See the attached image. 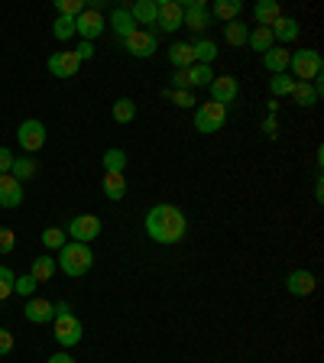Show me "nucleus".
I'll return each mask as SVG.
<instances>
[{
  "label": "nucleus",
  "mask_w": 324,
  "mask_h": 363,
  "mask_svg": "<svg viewBox=\"0 0 324 363\" xmlns=\"http://www.w3.org/2000/svg\"><path fill=\"white\" fill-rule=\"evenodd\" d=\"M23 311H26V321H33V325H46V321L55 318V305L46 299H30Z\"/></svg>",
  "instance_id": "nucleus-16"
},
{
  "label": "nucleus",
  "mask_w": 324,
  "mask_h": 363,
  "mask_svg": "<svg viewBox=\"0 0 324 363\" xmlns=\"http://www.w3.org/2000/svg\"><path fill=\"white\" fill-rule=\"evenodd\" d=\"M10 166H13V153L7 146H0V175H10Z\"/></svg>",
  "instance_id": "nucleus-42"
},
{
  "label": "nucleus",
  "mask_w": 324,
  "mask_h": 363,
  "mask_svg": "<svg viewBox=\"0 0 324 363\" xmlns=\"http://www.w3.org/2000/svg\"><path fill=\"white\" fill-rule=\"evenodd\" d=\"M178 4H182V10H185V20H182L185 30L204 33L211 26V13H208V7H204L201 0H178Z\"/></svg>",
  "instance_id": "nucleus-11"
},
{
  "label": "nucleus",
  "mask_w": 324,
  "mask_h": 363,
  "mask_svg": "<svg viewBox=\"0 0 324 363\" xmlns=\"http://www.w3.org/2000/svg\"><path fill=\"white\" fill-rule=\"evenodd\" d=\"M13 350V334L7 328H0V354H10Z\"/></svg>",
  "instance_id": "nucleus-43"
},
{
  "label": "nucleus",
  "mask_w": 324,
  "mask_h": 363,
  "mask_svg": "<svg viewBox=\"0 0 324 363\" xmlns=\"http://www.w3.org/2000/svg\"><path fill=\"white\" fill-rule=\"evenodd\" d=\"M55 266L65 272V276H85L94 266V253L88 243H78V240H69L62 250H59V260Z\"/></svg>",
  "instance_id": "nucleus-2"
},
{
  "label": "nucleus",
  "mask_w": 324,
  "mask_h": 363,
  "mask_svg": "<svg viewBox=\"0 0 324 363\" xmlns=\"http://www.w3.org/2000/svg\"><path fill=\"white\" fill-rule=\"evenodd\" d=\"M146 234L153 243H162V247H172V243H178V240L185 237L188 231V217L182 208H175V204H169V201H162V204H153L146 214Z\"/></svg>",
  "instance_id": "nucleus-1"
},
{
  "label": "nucleus",
  "mask_w": 324,
  "mask_h": 363,
  "mask_svg": "<svg viewBox=\"0 0 324 363\" xmlns=\"http://www.w3.org/2000/svg\"><path fill=\"white\" fill-rule=\"evenodd\" d=\"M262 130L272 137V133H276V117H266V120H262Z\"/></svg>",
  "instance_id": "nucleus-46"
},
{
  "label": "nucleus",
  "mask_w": 324,
  "mask_h": 363,
  "mask_svg": "<svg viewBox=\"0 0 324 363\" xmlns=\"http://www.w3.org/2000/svg\"><path fill=\"white\" fill-rule=\"evenodd\" d=\"M55 272H59V266H55V260L49 253L36 256V260H33V266H30V276L36 279V282H49Z\"/></svg>",
  "instance_id": "nucleus-23"
},
{
  "label": "nucleus",
  "mask_w": 324,
  "mask_h": 363,
  "mask_svg": "<svg viewBox=\"0 0 324 363\" xmlns=\"http://www.w3.org/2000/svg\"><path fill=\"white\" fill-rule=\"evenodd\" d=\"M65 243H69V237H65L62 227H46L42 231V247L46 250H62Z\"/></svg>",
  "instance_id": "nucleus-34"
},
{
  "label": "nucleus",
  "mask_w": 324,
  "mask_h": 363,
  "mask_svg": "<svg viewBox=\"0 0 324 363\" xmlns=\"http://www.w3.org/2000/svg\"><path fill=\"white\" fill-rule=\"evenodd\" d=\"M13 270H7V266H0V301L10 299L13 295Z\"/></svg>",
  "instance_id": "nucleus-39"
},
{
  "label": "nucleus",
  "mask_w": 324,
  "mask_h": 363,
  "mask_svg": "<svg viewBox=\"0 0 324 363\" xmlns=\"http://www.w3.org/2000/svg\"><path fill=\"white\" fill-rule=\"evenodd\" d=\"M85 7H88L85 0H55V10H59V16H71V20H75V16L81 13Z\"/></svg>",
  "instance_id": "nucleus-37"
},
{
  "label": "nucleus",
  "mask_w": 324,
  "mask_h": 363,
  "mask_svg": "<svg viewBox=\"0 0 324 363\" xmlns=\"http://www.w3.org/2000/svg\"><path fill=\"white\" fill-rule=\"evenodd\" d=\"M133 16V23L143 30V26H153L156 23V0H137L133 7H127Z\"/></svg>",
  "instance_id": "nucleus-21"
},
{
  "label": "nucleus",
  "mask_w": 324,
  "mask_h": 363,
  "mask_svg": "<svg viewBox=\"0 0 324 363\" xmlns=\"http://www.w3.org/2000/svg\"><path fill=\"white\" fill-rule=\"evenodd\" d=\"M286 289L292 295H299V299H308L318 289V279H315V272H308V270H292L286 279Z\"/></svg>",
  "instance_id": "nucleus-14"
},
{
  "label": "nucleus",
  "mask_w": 324,
  "mask_h": 363,
  "mask_svg": "<svg viewBox=\"0 0 324 363\" xmlns=\"http://www.w3.org/2000/svg\"><path fill=\"white\" fill-rule=\"evenodd\" d=\"M16 247V234L10 227H0V253H10Z\"/></svg>",
  "instance_id": "nucleus-40"
},
{
  "label": "nucleus",
  "mask_w": 324,
  "mask_h": 363,
  "mask_svg": "<svg viewBox=\"0 0 324 363\" xmlns=\"http://www.w3.org/2000/svg\"><path fill=\"white\" fill-rule=\"evenodd\" d=\"M211 78H214V71H211V65H198V62H195L192 69H185L188 91H192V88H201V85H211Z\"/></svg>",
  "instance_id": "nucleus-29"
},
{
  "label": "nucleus",
  "mask_w": 324,
  "mask_h": 363,
  "mask_svg": "<svg viewBox=\"0 0 324 363\" xmlns=\"http://www.w3.org/2000/svg\"><path fill=\"white\" fill-rule=\"evenodd\" d=\"M127 169V153L124 149H108L104 153V172H124Z\"/></svg>",
  "instance_id": "nucleus-35"
},
{
  "label": "nucleus",
  "mask_w": 324,
  "mask_h": 363,
  "mask_svg": "<svg viewBox=\"0 0 324 363\" xmlns=\"http://www.w3.org/2000/svg\"><path fill=\"white\" fill-rule=\"evenodd\" d=\"M172 100H175L178 108H195V98H192V91H166Z\"/></svg>",
  "instance_id": "nucleus-41"
},
{
  "label": "nucleus",
  "mask_w": 324,
  "mask_h": 363,
  "mask_svg": "<svg viewBox=\"0 0 324 363\" xmlns=\"http://www.w3.org/2000/svg\"><path fill=\"white\" fill-rule=\"evenodd\" d=\"M81 334H85L81 321L71 315V309L65 305V301H59V305H55V318H52V338L59 340V347L71 350L78 340H81Z\"/></svg>",
  "instance_id": "nucleus-3"
},
{
  "label": "nucleus",
  "mask_w": 324,
  "mask_h": 363,
  "mask_svg": "<svg viewBox=\"0 0 324 363\" xmlns=\"http://www.w3.org/2000/svg\"><path fill=\"white\" fill-rule=\"evenodd\" d=\"M100 227H104V224H100V217L78 214V217H71V221H69V227H65V237L78 240V243H91V240H98Z\"/></svg>",
  "instance_id": "nucleus-8"
},
{
  "label": "nucleus",
  "mask_w": 324,
  "mask_h": 363,
  "mask_svg": "<svg viewBox=\"0 0 324 363\" xmlns=\"http://www.w3.org/2000/svg\"><path fill=\"white\" fill-rule=\"evenodd\" d=\"M23 204V185L13 175H0V208H20Z\"/></svg>",
  "instance_id": "nucleus-15"
},
{
  "label": "nucleus",
  "mask_w": 324,
  "mask_h": 363,
  "mask_svg": "<svg viewBox=\"0 0 324 363\" xmlns=\"http://www.w3.org/2000/svg\"><path fill=\"white\" fill-rule=\"evenodd\" d=\"M292 88H295V78H289V75H272L270 78V91H272V98H289L292 94Z\"/></svg>",
  "instance_id": "nucleus-32"
},
{
  "label": "nucleus",
  "mask_w": 324,
  "mask_h": 363,
  "mask_svg": "<svg viewBox=\"0 0 324 363\" xmlns=\"http://www.w3.org/2000/svg\"><path fill=\"white\" fill-rule=\"evenodd\" d=\"M78 69H81V59L75 55V49H69V52H52L49 55V71H52L55 78H75Z\"/></svg>",
  "instance_id": "nucleus-13"
},
{
  "label": "nucleus",
  "mask_w": 324,
  "mask_h": 363,
  "mask_svg": "<svg viewBox=\"0 0 324 363\" xmlns=\"http://www.w3.org/2000/svg\"><path fill=\"white\" fill-rule=\"evenodd\" d=\"M104 195H108L110 201H124V195H127L124 172H104Z\"/></svg>",
  "instance_id": "nucleus-24"
},
{
  "label": "nucleus",
  "mask_w": 324,
  "mask_h": 363,
  "mask_svg": "<svg viewBox=\"0 0 324 363\" xmlns=\"http://www.w3.org/2000/svg\"><path fill=\"white\" fill-rule=\"evenodd\" d=\"M247 46L253 49V52H270V49L276 46V39H272V30H266V26H256V30L247 36Z\"/></svg>",
  "instance_id": "nucleus-26"
},
{
  "label": "nucleus",
  "mask_w": 324,
  "mask_h": 363,
  "mask_svg": "<svg viewBox=\"0 0 324 363\" xmlns=\"http://www.w3.org/2000/svg\"><path fill=\"white\" fill-rule=\"evenodd\" d=\"M289 69H292L295 81H315V78H321V69H324V59L321 52H315V49H299V52H292V59H289Z\"/></svg>",
  "instance_id": "nucleus-4"
},
{
  "label": "nucleus",
  "mask_w": 324,
  "mask_h": 363,
  "mask_svg": "<svg viewBox=\"0 0 324 363\" xmlns=\"http://www.w3.org/2000/svg\"><path fill=\"white\" fill-rule=\"evenodd\" d=\"M247 36H250V26L243 23V20H231V23H224L227 46H247Z\"/></svg>",
  "instance_id": "nucleus-27"
},
{
  "label": "nucleus",
  "mask_w": 324,
  "mask_h": 363,
  "mask_svg": "<svg viewBox=\"0 0 324 363\" xmlns=\"http://www.w3.org/2000/svg\"><path fill=\"white\" fill-rule=\"evenodd\" d=\"M10 175H13L16 182H20V185H23V182H30V178L36 175V163H33L30 156H20V159H16V156H13V166H10Z\"/></svg>",
  "instance_id": "nucleus-30"
},
{
  "label": "nucleus",
  "mask_w": 324,
  "mask_h": 363,
  "mask_svg": "<svg viewBox=\"0 0 324 363\" xmlns=\"http://www.w3.org/2000/svg\"><path fill=\"white\" fill-rule=\"evenodd\" d=\"M192 52L198 65H211L217 59V42L214 39H198V42H192Z\"/></svg>",
  "instance_id": "nucleus-28"
},
{
  "label": "nucleus",
  "mask_w": 324,
  "mask_h": 363,
  "mask_svg": "<svg viewBox=\"0 0 324 363\" xmlns=\"http://www.w3.org/2000/svg\"><path fill=\"white\" fill-rule=\"evenodd\" d=\"M211 100H214V104H233V100H237V94H240V81L233 75H214L211 78Z\"/></svg>",
  "instance_id": "nucleus-12"
},
{
  "label": "nucleus",
  "mask_w": 324,
  "mask_h": 363,
  "mask_svg": "<svg viewBox=\"0 0 324 363\" xmlns=\"http://www.w3.org/2000/svg\"><path fill=\"white\" fill-rule=\"evenodd\" d=\"M240 10H243V4H240V0H217L208 13L217 16V20H224V23H231V20H240Z\"/></svg>",
  "instance_id": "nucleus-25"
},
{
  "label": "nucleus",
  "mask_w": 324,
  "mask_h": 363,
  "mask_svg": "<svg viewBox=\"0 0 324 363\" xmlns=\"http://www.w3.org/2000/svg\"><path fill=\"white\" fill-rule=\"evenodd\" d=\"M253 16H256V23L270 30L279 16H282V7H279V0H260V4L253 7Z\"/></svg>",
  "instance_id": "nucleus-20"
},
{
  "label": "nucleus",
  "mask_w": 324,
  "mask_h": 363,
  "mask_svg": "<svg viewBox=\"0 0 324 363\" xmlns=\"http://www.w3.org/2000/svg\"><path fill=\"white\" fill-rule=\"evenodd\" d=\"M292 98H295V104H301V108H315L318 104V94H315V88H311L308 81H295Z\"/></svg>",
  "instance_id": "nucleus-31"
},
{
  "label": "nucleus",
  "mask_w": 324,
  "mask_h": 363,
  "mask_svg": "<svg viewBox=\"0 0 324 363\" xmlns=\"http://www.w3.org/2000/svg\"><path fill=\"white\" fill-rule=\"evenodd\" d=\"M16 143L23 153H39L46 146V124L42 120H23L20 130H16Z\"/></svg>",
  "instance_id": "nucleus-7"
},
{
  "label": "nucleus",
  "mask_w": 324,
  "mask_h": 363,
  "mask_svg": "<svg viewBox=\"0 0 324 363\" xmlns=\"http://www.w3.org/2000/svg\"><path fill=\"white\" fill-rule=\"evenodd\" d=\"M133 117H137V104H133L130 98L114 100V120H117V124H130Z\"/></svg>",
  "instance_id": "nucleus-33"
},
{
  "label": "nucleus",
  "mask_w": 324,
  "mask_h": 363,
  "mask_svg": "<svg viewBox=\"0 0 324 363\" xmlns=\"http://www.w3.org/2000/svg\"><path fill=\"white\" fill-rule=\"evenodd\" d=\"M224 120H227V108L224 104H214V100H204V104H198V110H195V130L204 133V137L221 130Z\"/></svg>",
  "instance_id": "nucleus-5"
},
{
  "label": "nucleus",
  "mask_w": 324,
  "mask_h": 363,
  "mask_svg": "<svg viewBox=\"0 0 324 363\" xmlns=\"http://www.w3.org/2000/svg\"><path fill=\"white\" fill-rule=\"evenodd\" d=\"M75 55H78V59H81V62H88V59H91V55H94V42H81V46L75 49Z\"/></svg>",
  "instance_id": "nucleus-44"
},
{
  "label": "nucleus",
  "mask_w": 324,
  "mask_h": 363,
  "mask_svg": "<svg viewBox=\"0 0 324 363\" xmlns=\"http://www.w3.org/2000/svg\"><path fill=\"white\" fill-rule=\"evenodd\" d=\"M108 26H110V30H114L120 39H127L133 30H137V23H133V16H130V10H127V7H114V10H110Z\"/></svg>",
  "instance_id": "nucleus-19"
},
{
  "label": "nucleus",
  "mask_w": 324,
  "mask_h": 363,
  "mask_svg": "<svg viewBox=\"0 0 324 363\" xmlns=\"http://www.w3.org/2000/svg\"><path fill=\"white\" fill-rule=\"evenodd\" d=\"M182 20H185V10L178 0H156V23L162 33L182 30Z\"/></svg>",
  "instance_id": "nucleus-9"
},
{
  "label": "nucleus",
  "mask_w": 324,
  "mask_h": 363,
  "mask_svg": "<svg viewBox=\"0 0 324 363\" xmlns=\"http://www.w3.org/2000/svg\"><path fill=\"white\" fill-rule=\"evenodd\" d=\"M169 62H172V69H192L195 65L192 42H172L169 46Z\"/></svg>",
  "instance_id": "nucleus-22"
},
{
  "label": "nucleus",
  "mask_w": 324,
  "mask_h": 363,
  "mask_svg": "<svg viewBox=\"0 0 324 363\" xmlns=\"http://www.w3.org/2000/svg\"><path fill=\"white\" fill-rule=\"evenodd\" d=\"M104 30H108V23L100 16V7H85L75 16V33L81 36V42H94Z\"/></svg>",
  "instance_id": "nucleus-6"
},
{
  "label": "nucleus",
  "mask_w": 324,
  "mask_h": 363,
  "mask_svg": "<svg viewBox=\"0 0 324 363\" xmlns=\"http://www.w3.org/2000/svg\"><path fill=\"white\" fill-rule=\"evenodd\" d=\"M289 59H292V52H289L286 46H272L270 52H262V65H266V71H272V75H286Z\"/></svg>",
  "instance_id": "nucleus-18"
},
{
  "label": "nucleus",
  "mask_w": 324,
  "mask_h": 363,
  "mask_svg": "<svg viewBox=\"0 0 324 363\" xmlns=\"http://www.w3.org/2000/svg\"><path fill=\"white\" fill-rule=\"evenodd\" d=\"M71 33H75V20H71V16H55L52 36L59 39V42H65V39H71Z\"/></svg>",
  "instance_id": "nucleus-36"
},
{
  "label": "nucleus",
  "mask_w": 324,
  "mask_h": 363,
  "mask_svg": "<svg viewBox=\"0 0 324 363\" xmlns=\"http://www.w3.org/2000/svg\"><path fill=\"white\" fill-rule=\"evenodd\" d=\"M156 46H159L156 33H153V30H139V26L124 39V49H127L130 55H137V59H149V55L156 52Z\"/></svg>",
  "instance_id": "nucleus-10"
},
{
  "label": "nucleus",
  "mask_w": 324,
  "mask_h": 363,
  "mask_svg": "<svg viewBox=\"0 0 324 363\" xmlns=\"http://www.w3.org/2000/svg\"><path fill=\"white\" fill-rule=\"evenodd\" d=\"M36 279L30 276V272H26V276H20V279H13V295H26V299H30L33 292H36Z\"/></svg>",
  "instance_id": "nucleus-38"
},
{
  "label": "nucleus",
  "mask_w": 324,
  "mask_h": 363,
  "mask_svg": "<svg viewBox=\"0 0 324 363\" xmlns=\"http://www.w3.org/2000/svg\"><path fill=\"white\" fill-rule=\"evenodd\" d=\"M270 30H272V39L282 46V42H295V39H299L301 26H299V20H295V16H279Z\"/></svg>",
  "instance_id": "nucleus-17"
},
{
  "label": "nucleus",
  "mask_w": 324,
  "mask_h": 363,
  "mask_svg": "<svg viewBox=\"0 0 324 363\" xmlns=\"http://www.w3.org/2000/svg\"><path fill=\"white\" fill-rule=\"evenodd\" d=\"M46 363H75V357H71L69 350H59V354H52Z\"/></svg>",
  "instance_id": "nucleus-45"
}]
</instances>
